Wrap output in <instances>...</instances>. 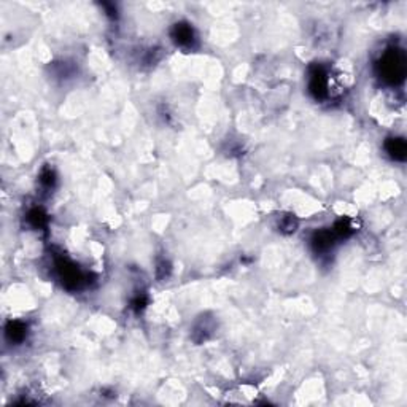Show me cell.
I'll list each match as a JSON object with an SVG mask.
<instances>
[{
    "label": "cell",
    "mask_w": 407,
    "mask_h": 407,
    "mask_svg": "<svg viewBox=\"0 0 407 407\" xmlns=\"http://www.w3.org/2000/svg\"><path fill=\"white\" fill-rule=\"evenodd\" d=\"M384 69H385V77L387 78H392V80L403 78V75H404V59L400 58V56H396V53L390 54L384 61Z\"/></svg>",
    "instance_id": "6da1fadb"
},
{
    "label": "cell",
    "mask_w": 407,
    "mask_h": 407,
    "mask_svg": "<svg viewBox=\"0 0 407 407\" xmlns=\"http://www.w3.org/2000/svg\"><path fill=\"white\" fill-rule=\"evenodd\" d=\"M175 40L177 43L180 45H190L193 42V30L190 26H186V24H180V26L175 27Z\"/></svg>",
    "instance_id": "7a4b0ae2"
},
{
    "label": "cell",
    "mask_w": 407,
    "mask_h": 407,
    "mask_svg": "<svg viewBox=\"0 0 407 407\" xmlns=\"http://www.w3.org/2000/svg\"><path fill=\"white\" fill-rule=\"evenodd\" d=\"M387 148H388V153L392 154L393 158L404 159V156H406V143H404V140H401V138H393V140H390L388 145H387Z\"/></svg>",
    "instance_id": "3957f363"
},
{
    "label": "cell",
    "mask_w": 407,
    "mask_h": 407,
    "mask_svg": "<svg viewBox=\"0 0 407 407\" xmlns=\"http://www.w3.org/2000/svg\"><path fill=\"white\" fill-rule=\"evenodd\" d=\"M331 243H332V234L326 232V231L320 232L318 235H316V239H315V245H316V248H318V250L329 248Z\"/></svg>",
    "instance_id": "277c9868"
},
{
    "label": "cell",
    "mask_w": 407,
    "mask_h": 407,
    "mask_svg": "<svg viewBox=\"0 0 407 407\" xmlns=\"http://www.w3.org/2000/svg\"><path fill=\"white\" fill-rule=\"evenodd\" d=\"M24 326L21 323H13L11 324V331H8V334H11V337L14 339V340H19V339H22V336H24Z\"/></svg>",
    "instance_id": "5b68a950"
}]
</instances>
